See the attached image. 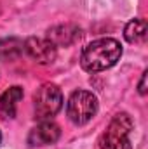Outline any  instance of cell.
Returning <instances> with one entry per match:
<instances>
[{"mask_svg":"<svg viewBox=\"0 0 148 149\" xmlns=\"http://www.w3.org/2000/svg\"><path fill=\"white\" fill-rule=\"evenodd\" d=\"M122 56V45L115 38H98L84 47L80 56V66L89 73L105 71L117 64Z\"/></svg>","mask_w":148,"mask_h":149,"instance_id":"cell-1","label":"cell"},{"mask_svg":"<svg viewBox=\"0 0 148 149\" xmlns=\"http://www.w3.org/2000/svg\"><path fill=\"white\" fill-rule=\"evenodd\" d=\"M98 97L89 90H75L66 102V114L75 125L89 123L98 113Z\"/></svg>","mask_w":148,"mask_h":149,"instance_id":"cell-2","label":"cell"},{"mask_svg":"<svg viewBox=\"0 0 148 149\" xmlns=\"http://www.w3.org/2000/svg\"><path fill=\"white\" fill-rule=\"evenodd\" d=\"M132 130V120L127 113H118L113 116L106 132L101 135V149H131L129 132Z\"/></svg>","mask_w":148,"mask_h":149,"instance_id":"cell-3","label":"cell"},{"mask_svg":"<svg viewBox=\"0 0 148 149\" xmlns=\"http://www.w3.org/2000/svg\"><path fill=\"white\" fill-rule=\"evenodd\" d=\"M63 108V94L61 88L54 83H44L40 88H37L33 95V109L35 118L44 121L56 116L59 109Z\"/></svg>","mask_w":148,"mask_h":149,"instance_id":"cell-4","label":"cell"},{"mask_svg":"<svg viewBox=\"0 0 148 149\" xmlns=\"http://www.w3.org/2000/svg\"><path fill=\"white\" fill-rule=\"evenodd\" d=\"M25 52L38 64H49L58 56V47L49 38L30 37L25 40Z\"/></svg>","mask_w":148,"mask_h":149,"instance_id":"cell-5","label":"cell"},{"mask_svg":"<svg viewBox=\"0 0 148 149\" xmlns=\"http://www.w3.org/2000/svg\"><path fill=\"white\" fill-rule=\"evenodd\" d=\"M61 135V130L59 127L51 121V120H44L40 121L35 128L30 130L28 134V144L38 148V146H49V144H54Z\"/></svg>","mask_w":148,"mask_h":149,"instance_id":"cell-6","label":"cell"},{"mask_svg":"<svg viewBox=\"0 0 148 149\" xmlns=\"http://www.w3.org/2000/svg\"><path fill=\"white\" fill-rule=\"evenodd\" d=\"M82 37V30L75 24H58L47 31V38L56 47H70Z\"/></svg>","mask_w":148,"mask_h":149,"instance_id":"cell-7","label":"cell"},{"mask_svg":"<svg viewBox=\"0 0 148 149\" xmlns=\"http://www.w3.org/2000/svg\"><path fill=\"white\" fill-rule=\"evenodd\" d=\"M23 99V88L14 85V87H9L2 95H0V109L5 116L9 118H14L16 114V104Z\"/></svg>","mask_w":148,"mask_h":149,"instance_id":"cell-8","label":"cell"},{"mask_svg":"<svg viewBox=\"0 0 148 149\" xmlns=\"http://www.w3.org/2000/svg\"><path fill=\"white\" fill-rule=\"evenodd\" d=\"M25 52V42L19 38L0 40V61H16Z\"/></svg>","mask_w":148,"mask_h":149,"instance_id":"cell-9","label":"cell"},{"mask_svg":"<svg viewBox=\"0 0 148 149\" xmlns=\"http://www.w3.org/2000/svg\"><path fill=\"white\" fill-rule=\"evenodd\" d=\"M147 33H148V24L145 19L138 17V19H132L125 24L124 28V38L129 42V43H141L147 40Z\"/></svg>","mask_w":148,"mask_h":149,"instance_id":"cell-10","label":"cell"},{"mask_svg":"<svg viewBox=\"0 0 148 149\" xmlns=\"http://www.w3.org/2000/svg\"><path fill=\"white\" fill-rule=\"evenodd\" d=\"M147 78H148V71H143L141 80H140V85H138V90H140V94H141V95H145V94H147Z\"/></svg>","mask_w":148,"mask_h":149,"instance_id":"cell-11","label":"cell"},{"mask_svg":"<svg viewBox=\"0 0 148 149\" xmlns=\"http://www.w3.org/2000/svg\"><path fill=\"white\" fill-rule=\"evenodd\" d=\"M0 141H2V134H0Z\"/></svg>","mask_w":148,"mask_h":149,"instance_id":"cell-12","label":"cell"}]
</instances>
